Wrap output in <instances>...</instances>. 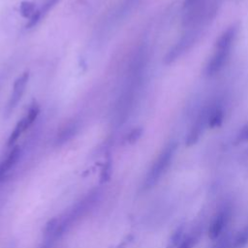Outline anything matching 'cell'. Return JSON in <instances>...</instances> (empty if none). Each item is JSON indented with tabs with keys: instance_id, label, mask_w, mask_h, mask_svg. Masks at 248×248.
<instances>
[{
	"instance_id": "obj_7",
	"label": "cell",
	"mask_w": 248,
	"mask_h": 248,
	"mask_svg": "<svg viewBox=\"0 0 248 248\" xmlns=\"http://www.w3.org/2000/svg\"><path fill=\"white\" fill-rule=\"evenodd\" d=\"M28 78H29L28 73H24L23 75H21L15 81L13 92H12L11 98L9 100V103L7 105V108H6V111L8 113H11L16 108V107L17 106L19 101L21 100L22 95L25 91V87H26V84H27V81H28Z\"/></svg>"
},
{
	"instance_id": "obj_13",
	"label": "cell",
	"mask_w": 248,
	"mask_h": 248,
	"mask_svg": "<svg viewBox=\"0 0 248 248\" xmlns=\"http://www.w3.org/2000/svg\"><path fill=\"white\" fill-rule=\"evenodd\" d=\"M23 131H24V129H23V126H22L21 121H18L17 124H16V128L14 129V131L12 132V134H11V136H10V138H9L8 144H9V145L14 144V143L16 141V140L18 139V137L20 136V134H21Z\"/></svg>"
},
{
	"instance_id": "obj_9",
	"label": "cell",
	"mask_w": 248,
	"mask_h": 248,
	"mask_svg": "<svg viewBox=\"0 0 248 248\" xmlns=\"http://www.w3.org/2000/svg\"><path fill=\"white\" fill-rule=\"evenodd\" d=\"M20 155V149L18 146L15 147L4 161L0 163V181L3 179L5 174L16 164Z\"/></svg>"
},
{
	"instance_id": "obj_15",
	"label": "cell",
	"mask_w": 248,
	"mask_h": 248,
	"mask_svg": "<svg viewBox=\"0 0 248 248\" xmlns=\"http://www.w3.org/2000/svg\"><path fill=\"white\" fill-rule=\"evenodd\" d=\"M141 132L142 130L140 128H137V129H134L129 135H128V140L130 142H135L141 135Z\"/></svg>"
},
{
	"instance_id": "obj_4",
	"label": "cell",
	"mask_w": 248,
	"mask_h": 248,
	"mask_svg": "<svg viewBox=\"0 0 248 248\" xmlns=\"http://www.w3.org/2000/svg\"><path fill=\"white\" fill-rule=\"evenodd\" d=\"M209 108H206L204 109H202V111H201L198 115V117L196 118V120L194 121L192 127L190 128L187 137L185 139V143L188 146H191L193 144H195L199 139L201 138L204 128L207 126V121H208V113H209Z\"/></svg>"
},
{
	"instance_id": "obj_10",
	"label": "cell",
	"mask_w": 248,
	"mask_h": 248,
	"mask_svg": "<svg viewBox=\"0 0 248 248\" xmlns=\"http://www.w3.org/2000/svg\"><path fill=\"white\" fill-rule=\"evenodd\" d=\"M223 120H224V110L222 107L219 105L210 106L207 126L212 129L217 128L223 123Z\"/></svg>"
},
{
	"instance_id": "obj_3",
	"label": "cell",
	"mask_w": 248,
	"mask_h": 248,
	"mask_svg": "<svg viewBox=\"0 0 248 248\" xmlns=\"http://www.w3.org/2000/svg\"><path fill=\"white\" fill-rule=\"evenodd\" d=\"M231 49L232 46H215L214 53L205 66V74L207 76H214L224 68L229 59Z\"/></svg>"
},
{
	"instance_id": "obj_14",
	"label": "cell",
	"mask_w": 248,
	"mask_h": 248,
	"mask_svg": "<svg viewBox=\"0 0 248 248\" xmlns=\"http://www.w3.org/2000/svg\"><path fill=\"white\" fill-rule=\"evenodd\" d=\"M248 140V123H246L245 125H243L241 127V129L239 130L238 134L236 135V139L235 141L236 142H244Z\"/></svg>"
},
{
	"instance_id": "obj_1",
	"label": "cell",
	"mask_w": 248,
	"mask_h": 248,
	"mask_svg": "<svg viewBox=\"0 0 248 248\" xmlns=\"http://www.w3.org/2000/svg\"><path fill=\"white\" fill-rule=\"evenodd\" d=\"M176 150V144L174 142H170L158 155L156 160L154 161L152 167L150 168L144 181V187L150 188L154 186L161 177L165 174L167 170L169 169L174 153Z\"/></svg>"
},
{
	"instance_id": "obj_12",
	"label": "cell",
	"mask_w": 248,
	"mask_h": 248,
	"mask_svg": "<svg viewBox=\"0 0 248 248\" xmlns=\"http://www.w3.org/2000/svg\"><path fill=\"white\" fill-rule=\"evenodd\" d=\"M20 14L22 15V16L24 17H28L32 15H34L35 12V6L33 3L28 2V1H24L20 4V8H19Z\"/></svg>"
},
{
	"instance_id": "obj_6",
	"label": "cell",
	"mask_w": 248,
	"mask_h": 248,
	"mask_svg": "<svg viewBox=\"0 0 248 248\" xmlns=\"http://www.w3.org/2000/svg\"><path fill=\"white\" fill-rule=\"evenodd\" d=\"M197 40V33L190 32L187 35L183 36L181 40L168 52L166 55L165 61L166 63H171L175 59H177L180 55H182L187 49H189Z\"/></svg>"
},
{
	"instance_id": "obj_2",
	"label": "cell",
	"mask_w": 248,
	"mask_h": 248,
	"mask_svg": "<svg viewBox=\"0 0 248 248\" xmlns=\"http://www.w3.org/2000/svg\"><path fill=\"white\" fill-rule=\"evenodd\" d=\"M232 217V208L230 204H224L221 206L216 213L213 215L209 227H208V236L211 239H216L224 231H226Z\"/></svg>"
},
{
	"instance_id": "obj_8",
	"label": "cell",
	"mask_w": 248,
	"mask_h": 248,
	"mask_svg": "<svg viewBox=\"0 0 248 248\" xmlns=\"http://www.w3.org/2000/svg\"><path fill=\"white\" fill-rule=\"evenodd\" d=\"M248 244V225L232 236L222 239L215 248H244Z\"/></svg>"
},
{
	"instance_id": "obj_5",
	"label": "cell",
	"mask_w": 248,
	"mask_h": 248,
	"mask_svg": "<svg viewBox=\"0 0 248 248\" xmlns=\"http://www.w3.org/2000/svg\"><path fill=\"white\" fill-rule=\"evenodd\" d=\"M202 234L201 224H196L188 230H182L178 234L176 248H194L200 241Z\"/></svg>"
},
{
	"instance_id": "obj_11",
	"label": "cell",
	"mask_w": 248,
	"mask_h": 248,
	"mask_svg": "<svg viewBox=\"0 0 248 248\" xmlns=\"http://www.w3.org/2000/svg\"><path fill=\"white\" fill-rule=\"evenodd\" d=\"M39 111H40V110H39V108H38V106H36V105H33V106L29 108L27 114L20 120L21 123H22V126H23L24 131H25L27 128H29V127L33 124V122L35 121V119L37 118V116H38V114H39Z\"/></svg>"
}]
</instances>
